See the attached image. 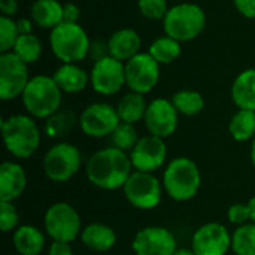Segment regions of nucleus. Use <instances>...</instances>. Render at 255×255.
Masks as SVG:
<instances>
[{"label": "nucleus", "instance_id": "13", "mask_svg": "<svg viewBox=\"0 0 255 255\" xmlns=\"http://www.w3.org/2000/svg\"><path fill=\"white\" fill-rule=\"evenodd\" d=\"M120 123L117 108L103 102L88 105L79 115V127L90 137L111 136Z\"/></svg>", "mask_w": 255, "mask_h": 255}, {"label": "nucleus", "instance_id": "43", "mask_svg": "<svg viewBox=\"0 0 255 255\" xmlns=\"http://www.w3.org/2000/svg\"><path fill=\"white\" fill-rule=\"evenodd\" d=\"M248 206H250V214H251V221L255 223V196L248 202Z\"/></svg>", "mask_w": 255, "mask_h": 255}, {"label": "nucleus", "instance_id": "45", "mask_svg": "<svg viewBox=\"0 0 255 255\" xmlns=\"http://www.w3.org/2000/svg\"><path fill=\"white\" fill-rule=\"evenodd\" d=\"M251 160H253V164H254L255 167V137L254 140H253V146H251Z\"/></svg>", "mask_w": 255, "mask_h": 255}, {"label": "nucleus", "instance_id": "22", "mask_svg": "<svg viewBox=\"0 0 255 255\" xmlns=\"http://www.w3.org/2000/svg\"><path fill=\"white\" fill-rule=\"evenodd\" d=\"M232 99L239 109L255 112V67L242 70L233 81Z\"/></svg>", "mask_w": 255, "mask_h": 255}, {"label": "nucleus", "instance_id": "33", "mask_svg": "<svg viewBox=\"0 0 255 255\" xmlns=\"http://www.w3.org/2000/svg\"><path fill=\"white\" fill-rule=\"evenodd\" d=\"M19 37V30L16 21L12 16H0V54L10 52Z\"/></svg>", "mask_w": 255, "mask_h": 255}, {"label": "nucleus", "instance_id": "5", "mask_svg": "<svg viewBox=\"0 0 255 255\" xmlns=\"http://www.w3.org/2000/svg\"><path fill=\"white\" fill-rule=\"evenodd\" d=\"M200 184V170L197 164L187 157H178L172 160L163 175L164 190L176 202L191 200L197 194Z\"/></svg>", "mask_w": 255, "mask_h": 255}, {"label": "nucleus", "instance_id": "29", "mask_svg": "<svg viewBox=\"0 0 255 255\" xmlns=\"http://www.w3.org/2000/svg\"><path fill=\"white\" fill-rule=\"evenodd\" d=\"M172 103L176 108L178 114L185 117L199 115L205 108L203 96L196 90H181L173 94Z\"/></svg>", "mask_w": 255, "mask_h": 255}, {"label": "nucleus", "instance_id": "20", "mask_svg": "<svg viewBox=\"0 0 255 255\" xmlns=\"http://www.w3.org/2000/svg\"><path fill=\"white\" fill-rule=\"evenodd\" d=\"M54 81L63 93L78 94L90 84V73H87L76 63H63L52 75Z\"/></svg>", "mask_w": 255, "mask_h": 255}, {"label": "nucleus", "instance_id": "25", "mask_svg": "<svg viewBox=\"0 0 255 255\" xmlns=\"http://www.w3.org/2000/svg\"><path fill=\"white\" fill-rule=\"evenodd\" d=\"M146 108H148V103H146L143 94L128 91L127 94H124L120 99V102L117 105V112H118L121 123L134 124L145 118Z\"/></svg>", "mask_w": 255, "mask_h": 255}, {"label": "nucleus", "instance_id": "42", "mask_svg": "<svg viewBox=\"0 0 255 255\" xmlns=\"http://www.w3.org/2000/svg\"><path fill=\"white\" fill-rule=\"evenodd\" d=\"M16 25H18V30H19V34H28V33H33V25L34 22L28 18H21L16 21Z\"/></svg>", "mask_w": 255, "mask_h": 255}, {"label": "nucleus", "instance_id": "28", "mask_svg": "<svg viewBox=\"0 0 255 255\" xmlns=\"http://www.w3.org/2000/svg\"><path fill=\"white\" fill-rule=\"evenodd\" d=\"M229 131L238 142H247L255 137V112L239 109L230 120Z\"/></svg>", "mask_w": 255, "mask_h": 255}, {"label": "nucleus", "instance_id": "18", "mask_svg": "<svg viewBox=\"0 0 255 255\" xmlns=\"http://www.w3.org/2000/svg\"><path fill=\"white\" fill-rule=\"evenodd\" d=\"M109 55L121 63H127L140 52L142 39L134 28H120L108 39Z\"/></svg>", "mask_w": 255, "mask_h": 255}, {"label": "nucleus", "instance_id": "17", "mask_svg": "<svg viewBox=\"0 0 255 255\" xmlns=\"http://www.w3.org/2000/svg\"><path fill=\"white\" fill-rule=\"evenodd\" d=\"M167 155V148L164 139L157 136L140 137L136 146L130 151V160L137 172H154L160 169Z\"/></svg>", "mask_w": 255, "mask_h": 255}, {"label": "nucleus", "instance_id": "36", "mask_svg": "<svg viewBox=\"0 0 255 255\" xmlns=\"http://www.w3.org/2000/svg\"><path fill=\"white\" fill-rule=\"evenodd\" d=\"M229 220L232 224H236V226H245L248 224V221L251 220V214H250V206L248 203L244 205V203H235L229 208Z\"/></svg>", "mask_w": 255, "mask_h": 255}, {"label": "nucleus", "instance_id": "2", "mask_svg": "<svg viewBox=\"0 0 255 255\" xmlns=\"http://www.w3.org/2000/svg\"><path fill=\"white\" fill-rule=\"evenodd\" d=\"M51 51L61 63H81L88 57L91 40L79 22L63 21L51 30Z\"/></svg>", "mask_w": 255, "mask_h": 255}, {"label": "nucleus", "instance_id": "14", "mask_svg": "<svg viewBox=\"0 0 255 255\" xmlns=\"http://www.w3.org/2000/svg\"><path fill=\"white\" fill-rule=\"evenodd\" d=\"M178 115L179 114L173 106L172 100L160 97L148 103L143 121L149 134L166 139L176 131Z\"/></svg>", "mask_w": 255, "mask_h": 255}, {"label": "nucleus", "instance_id": "21", "mask_svg": "<svg viewBox=\"0 0 255 255\" xmlns=\"http://www.w3.org/2000/svg\"><path fill=\"white\" fill-rule=\"evenodd\" d=\"M30 19L40 28H55L64 21V4L58 0H34L30 7Z\"/></svg>", "mask_w": 255, "mask_h": 255}, {"label": "nucleus", "instance_id": "11", "mask_svg": "<svg viewBox=\"0 0 255 255\" xmlns=\"http://www.w3.org/2000/svg\"><path fill=\"white\" fill-rule=\"evenodd\" d=\"M25 64L12 51L0 54V99L7 102L22 96L30 78Z\"/></svg>", "mask_w": 255, "mask_h": 255}, {"label": "nucleus", "instance_id": "8", "mask_svg": "<svg viewBox=\"0 0 255 255\" xmlns=\"http://www.w3.org/2000/svg\"><path fill=\"white\" fill-rule=\"evenodd\" d=\"M45 230L48 236L60 242H72L81 230V217L76 209L64 202L54 203L45 212Z\"/></svg>", "mask_w": 255, "mask_h": 255}, {"label": "nucleus", "instance_id": "46", "mask_svg": "<svg viewBox=\"0 0 255 255\" xmlns=\"http://www.w3.org/2000/svg\"><path fill=\"white\" fill-rule=\"evenodd\" d=\"M15 255H19V254H15Z\"/></svg>", "mask_w": 255, "mask_h": 255}, {"label": "nucleus", "instance_id": "7", "mask_svg": "<svg viewBox=\"0 0 255 255\" xmlns=\"http://www.w3.org/2000/svg\"><path fill=\"white\" fill-rule=\"evenodd\" d=\"M79 149L67 142L52 145L43 158V172L54 182H67L81 167Z\"/></svg>", "mask_w": 255, "mask_h": 255}, {"label": "nucleus", "instance_id": "19", "mask_svg": "<svg viewBox=\"0 0 255 255\" xmlns=\"http://www.w3.org/2000/svg\"><path fill=\"white\" fill-rule=\"evenodd\" d=\"M27 185V176L24 169L16 164L6 161L0 166V200L13 202L18 199Z\"/></svg>", "mask_w": 255, "mask_h": 255}, {"label": "nucleus", "instance_id": "3", "mask_svg": "<svg viewBox=\"0 0 255 255\" xmlns=\"http://www.w3.org/2000/svg\"><path fill=\"white\" fill-rule=\"evenodd\" d=\"M22 105L33 118H49L61 106L63 91L52 76L36 75L30 78L22 96Z\"/></svg>", "mask_w": 255, "mask_h": 255}, {"label": "nucleus", "instance_id": "10", "mask_svg": "<svg viewBox=\"0 0 255 255\" xmlns=\"http://www.w3.org/2000/svg\"><path fill=\"white\" fill-rule=\"evenodd\" d=\"M126 64V85L139 94L151 93L160 79V64L148 54L139 52Z\"/></svg>", "mask_w": 255, "mask_h": 255}, {"label": "nucleus", "instance_id": "15", "mask_svg": "<svg viewBox=\"0 0 255 255\" xmlns=\"http://www.w3.org/2000/svg\"><path fill=\"white\" fill-rule=\"evenodd\" d=\"M232 248V236L220 223H208L196 230L191 250L196 255H226Z\"/></svg>", "mask_w": 255, "mask_h": 255}, {"label": "nucleus", "instance_id": "40", "mask_svg": "<svg viewBox=\"0 0 255 255\" xmlns=\"http://www.w3.org/2000/svg\"><path fill=\"white\" fill-rule=\"evenodd\" d=\"M81 10L75 3H64V21L67 22H79Z\"/></svg>", "mask_w": 255, "mask_h": 255}, {"label": "nucleus", "instance_id": "26", "mask_svg": "<svg viewBox=\"0 0 255 255\" xmlns=\"http://www.w3.org/2000/svg\"><path fill=\"white\" fill-rule=\"evenodd\" d=\"M79 124V117L70 109H58L45 123V133L55 139V137H66L75 126Z\"/></svg>", "mask_w": 255, "mask_h": 255}, {"label": "nucleus", "instance_id": "16", "mask_svg": "<svg viewBox=\"0 0 255 255\" xmlns=\"http://www.w3.org/2000/svg\"><path fill=\"white\" fill-rule=\"evenodd\" d=\"M131 248L136 255H173L176 239L164 227H145L136 233Z\"/></svg>", "mask_w": 255, "mask_h": 255}, {"label": "nucleus", "instance_id": "41", "mask_svg": "<svg viewBox=\"0 0 255 255\" xmlns=\"http://www.w3.org/2000/svg\"><path fill=\"white\" fill-rule=\"evenodd\" d=\"M0 7H1V15L12 16L18 10V3L16 0H0Z\"/></svg>", "mask_w": 255, "mask_h": 255}, {"label": "nucleus", "instance_id": "9", "mask_svg": "<svg viewBox=\"0 0 255 255\" xmlns=\"http://www.w3.org/2000/svg\"><path fill=\"white\" fill-rule=\"evenodd\" d=\"M123 188L128 203L137 209H154L161 200V184L149 172H133Z\"/></svg>", "mask_w": 255, "mask_h": 255}, {"label": "nucleus", "instance_id": "24", "mask_svg": "<svg viewBox=\"0 0 255 255\" xmlns=\"http://www.w3.org/2000/svg\"><path fill=\"white\" fill-rule=\"evenodd\" d=\"M13 247L19 255H39L45 248V236L33 226H21L13 233Z\"/></svg>", "mask_w": 255, "mask_h": 255}, {"label": "nucleus", "instance_id": "44", "mask_svg": "<svg viewBox=\"0 0 255 255\" xmlns=\"http://www.w3.org/2000/svg\"><path fill=\"white\" fill-rule=\"evenodd\" d=\"M173 255H196L193 253V250H187V248H181V250H176Z\"/></svg>", "mask_w": 255, "mask_h": 255}, {"label": "nucleus", "instance_id": "23", "mask_svg": "<svg viewBox=\"0 0 255 255\" xmlns=\"http://www.w3.org/2000/svg\"><path fill=\"white\" fill-rule=\"evenodd\" d=\"M82 244L97 253H106L112 250L117 244V233L112 227L102 224V223H93L88 224L82 233H81Z\"/></svg>", "mask_w": 255, "mask_h": 255}, {"label": "nucleus", "instance_id": "31", "mask_svg": "<svg viewBox=\"0 0 255 255\" xmlns=\"http://www.w3.org/2000/svg\"><path fill=\"white\" fill-rule=\"evenodd\" d=\"M232 250L236 255H255V223L238 227L232 236Z\"/></svg>", "mask_w": 255, "mask_h": 255}, {"label": "nucleus", "instance_id": "6", "mask_svg": "<svg viewBox=\"0 0 255 255\" xmlns=\"http://www.w3.org/2000/svg\"><path fill=\"white\" fill-rule=\"evenodd\" d=\"M206 27V13L196 3H179L169 9L163 19L164 33L178 42H190L199 37Z\"/></svg>", "mask_w": 255, "mask_h": 255}, {"label": "nucleus", "instance_id": "4", "mask_svg": "<svg viewBox=\"0 0 255 255\" xmlns=\"http://www.w3.org/2000/svg\"><path fill=\"white\" fill-rule=\"evenodd\" d=\"M3 139L7 151L16 158L31 157L40 145V131L28 115H10L1 121Z\"/></svg>", "mask_w": 255, "mask_h": 255}, {"label": "nucleus", "instance_id": "1", "mask_svg": "<svg viewBox=\"0 0 255 255\" xmlns=\"http://www.w3.org/2000/svg\"><path fill=\"white\" fill-rule=\"evenodd\" d=\"M131 160L118 148H103L94 152L87 163L88 181L102 190H117L124 187L131 175Z\"/></svg>", "mask_w": 255, "mask_h": 255}, {"label": "nucleus", "instance_id": "38", "mask_svg": "<svg viewBox=\"0 0 255 255\" xmlns=\"http://www.w3.org/2000/svg\"><path fill=\"white\" fill-rule=\"evenodd\" d=\"M236 10L250 19H255V0H233Z\"/></svg>", "mask_w": 255, "mask_h": 255}, {"label": "nucleus", "instance_id": "35", "mask_svg": "<svg viewBox=\"0 0 255 255\" xmlns=\"http://www.w3.org/2000/svg\"><path fill=\"white\" fill-rule=\"evenodd\" d=\"M19 215L16 208L12 202H1L0 203V229L3 233L13 230L18 226Z\"/></svg>", "mask_w": 255, "mask_h": 255}, {"label": "nucleus", "instance_id": "12", "mask_svg": "<svg viewBox=\"0 0 255 255\" xmlns=\"http://www.w3.org/2000/svg\"><path fill=\"white\" fill-rule=\"evenodd\" d=\"M90 84L100 96H114L120 93L126 85V64L111 55L93 63Z\"/></svg>", "mask_w": 255, "mask_h": 255}, {"label": "nucleus", "instance_id": "37", "mask_svg": "<svg viewBox=\"0 0 255 255\" xmlns=\"http://www.w3.org/2000/svg\"><path fill=\"white\" fill-rule=\"evenodd\" d=\"M109 55V46H108V40H102V39H97V40H93L91 45H90V52H88V57L96 63L105 57Z\"/></svg>", "mask_w": 255, "mask_h": 255}, {"label": "nucleus", "instance_id": "30", "mask_svg": "<svg viewBox=\"0 0 255 255\" xmlns=\"http://www.w3.org/2000/svg\"><path fill=\"white\" fill-rule=\"evenodd\" d=\"M42 42L40 39L33 34V33H28V34H19L12 52L19 57L25 64H33L36 61H39L40 55H42Z\"/></svg>", "mask_w": 255, "mask_h": 255}, {"label": "nucleus", "instance_id": "34", "mask_svg": "<svg viewBox=\"0 0 255 255\" xmlns=\"http://www.w3.org/2000/svg\"><path fill=\"white\" fill-rule=\"evenodd\" d=\"M137 9L142 16L151 21H163L169 12L167 0H137Z\"/></svg>", "mask_w": 255, "mask_h": 255}, {"label": "nucleus", "instance_id": "39", "mask_svg": "<svg viewBox=\"0 0 255 255\" xmlns=\"http://www.w3.org/2000/svg\"><path fill=\"white\" fill-rule=\"evenodd\" d=\"M48 255H73V250L69 242L54 241L48 250Z\"/></svg>", "mask_w": 255, "mask_h": 255}, {"label": "nucleus", "instance_id": "32", "mask_svg": "<svg viewBox=\"0 0 255 255\" xmlns=\"http://www.w3.org/2000/svg\"><path fill=\"white\" fill-rule=\"evenodd\" d=\"M137 142H139V136H137V131H136L133 124L120 123V126L111 134L112 146L118 148V149H121L124 152L131 151L136 146Z\"/></svg>", "mask_w": 255, "mask_h": 255}, {"label": "nucleus", "instance_id": "27", "mask_svg": "<svg viewBox=\"0 0 255 255\" xmlns=\"http://www.w3.org/2000/svg\"><path fill=\"white\" fill-rule=\"evenodd\" d=\"M181 42L176 39L164 34L158 39H155L148 49V54L158 63V64H170L176 61L181 55Z\"/></svg>", "mask_w": 255, "mask_h": 255}]
</instances>
